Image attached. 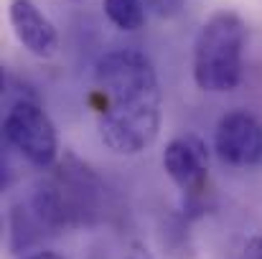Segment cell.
<instances>
[{"mask_svg":"<svg viewBox=\"0 0 262 259\" xmlns=\"http://www.w3.org/2000/svg\"><path fill=\"white\" fill-rule=\"evenodd\" d=\"M104 15L120 31H138L145 23L143 0H104Z\"/></svg>","mask_w":262,"mask_h":259,"instance_id":"ba28073f","label":"cell"},{"mask_svg":"<svg viewBox=\"0 0 262 259\" xmlns=\"http://www.w3.org/2000/svg\"><path fill=\"white\" fill-rule=\"evenodd\" d=\"M23 259H61L56 252H33V254H28V257Z\"/></svg>","mask_w":262,"mask_h":259,"instance_id":"7c38bea8","label":"cell"},{"mask_svg":"<svg viewBox=\"0 0 262 259\" xmlns=\"http://www.w3.org/2000/svg\"><path fill=\"white\" fill-rule=\"evenodd\" d=\"M94 77L104 97V104L127 107V104L161 102L156 69L150 59L135 49H115L99 56L94 66Z\"/></svg>","mask_w":262,"mask_h":259,"instance_id":"7a4b0ae2","label":"cell"},{"mask_svg":"<svg viewBox=\"0 0 262 259\" xmlns=\"http://www.w3.org/2000/svg\"><path fill=\"white\" fill-rule=\"evenodd\" d=\"M3 135L10 148H15L28 163L49 168L59 155V137L51 117L28 99H18L5 112Z\"/></svg>","mask_w":262,"mask_h":259,"instance_id":"3957f363","label":"cell"},{"mask_svg":"<svg viewBox=\"0 0 262 259\" xmlns=\"http://www.w3.org/2000/svg\"><path fill=\"white\" fill-rule=\"evenodd\" d=\"M242 259H262V234L252 237V239L245 244V249H242Z\"/></svg>","mask_w":262,"mask_h":259,"instance_id":"30bf717a","label":"cell"},{"mask_svg":"<svg viewBox=\"0 0 262 259\" xmlns=\"http://www.w3.org/2000/svg\"><path fill=\"white\" fill-rule=\"evenodd\" d=\"M122 259H153V254H150L143 244H133V247H130V252H127Z\"/></svg>","mask_w":262,"mask_h":259,"instance_id":"8fae6325","label":"cell"},{"mask_svg":"<svg viewBox=\"0 0 262 259\" xmlns=\"http://www.w3.org/2000/svg\"><path fill=\"white\" fill-rule=\"evenodd\" d=\"M8 20L15 38L36 59H54L59 54V33L33 0H10Z\"/></svg>","mask_w":262,"mask_h":259,"instance_id":"8992f818","label":"cell"},{"mask_svg":"<svg viewBox=\"0 0 262 259\" xmlns=\"http://www.w3.org/2000/svg\"><path fill=\"white\" fill-rule=\"evenodd\" d=\"M150 5L156 8L158 15H163V18H173L176 13H181L183 0H150Z\"/></svg>","mask_w":262,"mask_h":259,"instance_id":"9c48e42d","label":"cell"},{"mask_svg":"<svg viewBox=\"0 0 262 259\" xmlns=\"http://www.w3.org/2000/svg\"><path fill=\"white\" fill-rule=\"evenodd\" d=\"M214 148L222 163L227 166L234 168L257 166L262 163V122L245 109L227 112L216 125Z\"/></svg>","mask_w":262,"mask_h":259,"instance_id":"5b68a950","label":"cell"},{"mask_svg":"<svg viewBox=\"0 0 262 259\" xmlns=\"http://www.w3.org/2000/svg\"><path fill=\"white\" fill-rule=\"evenodd\" d=\"M158 130H161V102L99 109V137L117 155L143 153L156 143Z\"/></svg>","mask_w":262,"mask_h":259,"instance_id":"277c9868","label":"cell"},{"mask_svg":"<svg viewBox=\"0 0 262 259\" xmlns=\"http://www.w3.org/2000/svg\"><path fill=\"white\" fill-rule=\"evenodd\" d=\"M206 168H209L206 148L193 135L173 137L163 150V171L168 173V178L178 188H183L188 193H196L204 185Z\"/></svg>","mask_w":262,"mask_h":259,"instance_id":"52a82bcc","label":"cell"},{"mask_svg":"<svg viewBox=\"0 0 262 259\" xmlns=\"http://www.w3.org/2000/svg\"><path fill=\"white\" fill-rule=\"evenodd\" d=\"M247 28L237 13L219 10L193 41V82L201 91H232L242 79V51Z\"/></svg>","mask_w":262,"mask_h":259,"instance_id":"6da1fadb","label":"cell"}]
</instances>
